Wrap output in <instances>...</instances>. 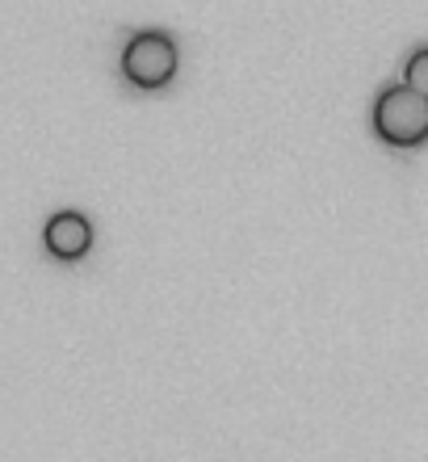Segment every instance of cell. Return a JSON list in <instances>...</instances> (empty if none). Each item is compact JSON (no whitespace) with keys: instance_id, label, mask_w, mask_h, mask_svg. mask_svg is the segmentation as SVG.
<instances>
[{"instance_id":"4","label":"cell","mask_w":428,"mask_h":462,"mask_svg":"<svg viewBox=\"0 0 428 462\" xmlns=\"http://www.w3.org/2000/svg\"><path fill=\"white\" fill-rule=\"evenodd\" d=\"M404 85L407 88H416L420 97H428V47L412 51L404 63Z\"/></svg>"},{"instance_id":"2","label":"cell","mask_w":428,"mask_h":462,"mask_svg":"<svg viewBox=\"0 0 428 462\" xmlns=\"http://www.w3.org/2000/svg\"><path fill=\"white\" fill-rule=\"evenodd\" d=\"M123 76L143 93H159L177 76V42L164 30H139L123 51Z\"/></svg>"},{"instance_id":"1","label":"cell","mask_w":428,"mask_h":462,"mask_svg":"<svg viewBox=\"0 0 428 462\" xmlns=\"http://www.w3.org/2000/svg\"><path fill=\"white\" fill-rule=\"evenodd\" d=\"M369 126L387 147L428 143V97H420L407 85L382 88L374 97V110H369Z\"/></svg>"},{"instance_id":"3","label":"cell","mask_w":428,"mask_h":462,"mask_svg":"<svg viewBox=\"0 0 428 462\" xmlns=\"http://www.w3.org/2000/svg\"><path fill=\"white\" fill-rule=\"evenodd\" d=\"M42 244L55 261H80L93 248V223L80 215V210H59L47 219V231H42Z\"/></svg>"}]
</instances>
